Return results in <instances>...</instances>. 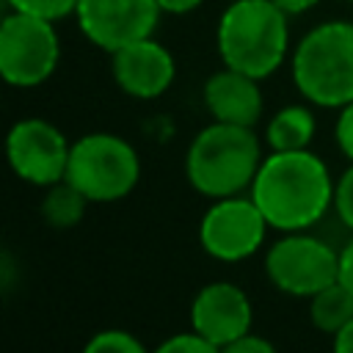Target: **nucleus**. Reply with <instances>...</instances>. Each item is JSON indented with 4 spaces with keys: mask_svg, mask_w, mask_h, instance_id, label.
I'll return each mask as SVG.
<instances>
[{
    "mask_svg": "<svg viewBox=\"0 0 353 353\" xmlns=\"http://www.w3.org/2000/svg\"><path fill=\"white\" fill-rule=\"evenodd\" d=\"M334 185L328 165L314 152H270L262 157L248 196L262 210L268 226L303 232L334 207Z\"/></svg>",
    "mask_w": 353,
    "mask_h": 353,
    "instance_id": "obj_1",
    "label": "nucleus"
},
{
    "mask_svg": "<svg viewBox=\"0 0 353 353\" xmlns=\"http://www.w3.org/2000/svg\"><path fill=\"white\" fill-rule=\"evenodd\" d=\"M262 165V143L254 127L207 124L188 146L185 176L190 188L207 199H226L251 190Z\"/></svg>",
    "mask_w": 353,
    "mask_h": 353,
    "instance_id": "obj_2",
    "label": "nucleus"
},
{
    "mask_svg": "<svg viewBox=\"0 0 353 353\" xmlns=\"http://www.w3.org/2000/svg\"><path fill=\"white\" fill-rule=\"evenodd\" d=\"M290 50V14L273 0H234L218 22V52L223 66L270 77Z\"/></svg>",
    "mask_w": 353,
    "mask_h": 353,
    "instance_id": "obj_3",
    "label": "nucleus"
},
{
    "mask_svg": "<svg viewBox=\"0 0 353 353\" xmlns=\"http://www.w3.org/2000/svg\"><path fill=\"white\" fill-rule=\"evenodd\" d=\"M292 83L317 108L353 102V22L331 19L301 36L290 58Z\"/></svg>",
    "mask_w": 353,
    "mask_h": 353,
    "instance_id": "obj_4",
    "label": "nucleus"
},
{
    "mask_svg": "<svg viewBox=\"0 0 353 353\" xmlns=\"http://www.w3.org/2000/svg\"><path fill=\"white\" fill-rule=\"evenodd\" d=\"M91 204L119 201L141 179V160L130 141L113 132H88L69 149L66 176Z\"/></svg>",
    "mask_w": 353,
    "mask_h": 353,
    "instance_id": "obj_5",
    "label": "nucleus"
},
{
    "mask_svg": "<svg viewBox=\"0 0 353 353\" xmlns=\"http://www.w3.org/2000/svg\"><path fill=\"white\" fill-rule=\"evenodd\" d=\"M265 273L279 292L312 298L339 279V251L306 229L284 232L265 254Z\"/></svg>",
    "mask_w": 353,
    "mask_h": 353,
    "instance_id": "obj_6",
    "label": "nucleus"
},
{
    "mask_svg": "<svg viewBox=\"0 0 353 353\" xmlns=\"http://www.w3.org/2000/svg\"><path fill=\"white\" fill-rule=\"evenodd\" d=\"M61 44L50 19L14 11L0 22V80L17 88L41 85L58 66Z\"/></svg>",
    "mask_w": 353,
    "mask_h": 353,
    "instance_id": "obj_7",
    "label": "nucleus"
},
{
    "mask_svg": "<svg viewBox=\"0 0 353 353\" xmlns=\"http://www.w3.org/2000/svg\"><path fill=\"white\" fill-rule=\"evenodd\" d=\"M268 221L251 196L215 199L199 221L201 248L221 262H240L259 251L265 243Z\"/></svg>",
    "mask_w": 353,
    "mask_h": 353,
    "instance_id": "obj_8",
    "label": "nucleus"
},
{
    "mask_svg": "<svg viewBox=\"0 0 353 353\" xmlns=\"http://www.w3.org/2000/svg\"><path fill=\"white\" fill-rule=\"evenodd\" d=\"M72 143L44 119H22L6 135V160L11 171L36 188H50L66 176Z\"/></svg>",
    "mask_w": 353,
    "mask_h": 353,
    "instance_id": "obj_9",
    "label": "nucleus"
},
{
    "mask_svg": "<svg viewBox=\"0 0 353 353\" xmlns=\"http://www.w3.org/2000/svg\"><path fill=\"white\" fill-rule=\"evenodd\" d=\"M157 0H77L74 17L88 41L116 52L154 33L160 19Z\"/></svg>",
    "mask_w": 353,
    "mask_h": 353,
    "instance_id": "obj_10",
    "label": "nucleus"
},
{
    "mask_svg": "<svg viewBox=\"0 0 353 353\" xmlns=\"http://www.w3.org/2000/svg\"><path fill=\"white\" fill-rule=\"evenodd\" d=\"M251 323H254L251 301L232 281L204 284L190 303V328L218 347L248 334Z\"/></svg>",
    "mask_w": 353,
    "mask_h": 353,
    "instance_id": "obj_11",
    "label": "nucleus"
},
{
    "mask_svg": "<svg viewBox=\"0 0 353 353\" xmlns=\"http://www.w3.org/2000/svg\"><path fill=\"white\" fill-rule=\"evenodd\" d=\"M110 72L116 85L135 99H154L168 91L176 77L174 55L152 36L110 52Z\"/></svg>",
    "mask_w": 353,
    "mask_h": 353,
    "instance_id": "obj_12",
    "label": "nucleus"
},
{
    "mask_svg": "<svg viewBox=\"0 0 353 353\" xmlns=\"http://www.w3.org/2000/svg\"><path fill=\"white\" fill-rule=\"evenodd\" d=\"M204 105L212 121L254 127L262 119L265 99L256 77L223 66L221 72L210 74V80L204 83Z\"/></svg>",
    "mask_w": 353,
    "mask_h": 353,
    "instance_id": "obj_13",
    "label": "nucleus"
},
{
    "mask_svg": "<svg viewBox=\"0 0 353 353\" xmlns=\"http://www.w3.org/2000/svg\"><path fill=\"white\" fill-rule=\"evenodd\" d=\"M317 130V119L306 105H284L276 110L265 127V143L270 152H295L309 149Z\"/></svg>",
    "mask_w": 353,
    "mask_h": 353,
    "instance_id": "obj_14",
    "label": "nucleus"
},
{
    "mask_svg": "<svg viewBox=\"0 0 353 353\" xmlns=\"http://www.w3.org/2000/svg\"><path fill=\"white\" fill-rule=\"evenodd\" d=\"M309 320L323 334H336L353 320V292L336 279L309 298Z\"/></svg>",
    "mask_w": 353,
    "mask_h": 353,
    "instance_id": "obj_15",
    "label": "nucleus"
},
{
    "mask_svg": "<svg viewBox=\"0 0 353 353\" xmlns=\"http://www.w3.org/2000/svg\"><path fill=\"white\" fill-rule=\"evenodd\" d=\"M44 201H41V215L52 229H72L83 221L85 207L91 204L69 179H61L50 188H44Z\"/></svg>",
    "mask_w": 353,
    "mask_h": 353,
    "instance_id": "obj_16",
    "label": "nucleus"
},
{
    "mask_svg": "<svg viewBox=\"0 0 353 353\" xmlns=\"http://www.w3.org/2000/svg\"><path fill=\"white\" fill-rule=\"evenodd\" d=\"M83 353H152V350H146L143 342L124 328H105L85 342Z\"/></svg>",
    "mask_w": 353,
    "mask_h": 353,
    "instance_id": "obj_17",
    "label": "nucleus"
},
{
    "mask_svg": "<svg viewBox=\"0 0 353 353\" xmlns=\"http://www.w3.org/2000/svg\"><path fill=\"white\" fill-rule=\"evenodd\" d=\"M8 6L14 11H22V14L55 22V19L66 17V14H74L77 0H8Z\"/></svg>",
    "mask_w": 353,
    "mask_h": 353,
    "instance_id": "obj_18",
    "label": "nucleus"
},
{
    "mask_svg": "<svg viewBox=\"0 0 353 353\" xmlns=\"http://www.w3.org/2000/svg\"><path fill=\"white\" fill-rule=\"evenodd\" d=\"M152 353H221V347L212 345L210 339H204L201 334H196V331L190 328V331H182V334L168 336V339L160 342Z\"/></svg>",
    "mask_w": 353,
    "mask_h": 353,
    "instance_id": "obj_19",
    "label": "nucleus"
},
{
    "mask_svg": "<svg viewBox=\"0 0 353 353\" xmlns=\"http://www.w3.org/2000/svg\"><path fill=\"white\" fill-rule=\"evenodd\" d=\"M334 210H336L342 226L353 232V163L345 168V174L334 185Z\"/></svg>",
    "mask_w": 353,
    "mask_h": 353,
    "instance_id": "obj_20",
    "label": "nucleus"
},
{
    "mask_svg": "<svg viewBox=\"0 0 353 353\" xmlns=\"http://www.w3.org/2000/svg\"><path fill=\"white\" fill-rule=\"evenodd\" d=\"M334 138H336L339 152L353 163V102L339 108V116L334 124Z\"/></svg>",
    "mask_w": 353,
    "mask_h": 353,
    "instance_id": "obj_21",
    "label": "nucleus"
},
{
    "mask_svg": "<svg viewBox=\"0 0 353 353\" xmlns=\"http://www.w3.org/2000/svg\"><path fill=\"white\" fill-rule=\"evenodd\" d=\"M221 353H279V350H276V345H273L270 339H265V336L248 331V334L232 339L229 345H223Z\"/></svg>",
    "mask_w": 353,
    "mask_h": 353,
    "instance_id": "obj_22",
    "label": "nucleus"
},
{
    "mask_svg": "<svg viewBox=\"0 0 353 353\" xmlns=\"http://www.w3.org/2000/svg\"><path fill=\"white\" fill-rule=\"evenodd\" d=\"M339 281L353 292V237L339 251Z\"/></svg>",
    "mask_w": 353,
    "mask_h": 353,
    "instance_id": "obj_23",
    "label": "nucleus"
},
{
    "mask_svg": "<svg viewBox=\"0 0 353 353\" xmlns=\"http://www.w3.org/2000/svg\"><path fill=\"white\" fill-rule=\"evenodd\" d=\"M334 353H353V320L334 334Z\"/></svg>",
    "mask_w": 353,
    "mask_h": 353,
    "instance_id": "obj_24",
    "label": "nucleus"
},
{
    "mask_svg": "<svg viewBox=\"0 0 353 353\" xmlns=\"http://www.w3.org/2000/svg\"><path fill=\"white\" fill-rule=\"evenodd\" d=\"M284 14H290V17H295V14H306V11H312L320 0H273Z\"/></svg>",
    "mask_w": 353,
    "mask_h": 353,
    "instance_id": "obj_25",
    "label": "nucleus"
},
{
    "mask_svg": "<svg viewBox=\"0 0 353 353\" xmlns=\"http://www.w3.org/2000/svg\"><path fill=\"white\" fill-rule=\"evenodd\" d=\"M157 3L168 14H188V11H193V8L201 6V0H157Z\"/></svg>",
    "mask_w": 353,
    "mask_h": 353,
    "instance_id": "obj_26",
    "label": "nucleus"
},
{
    "mask_svg": "<svg viewBox=\"0 0 353 353\" xmlns=\"http://www.w3.org/2000/svg\"><path fill=\"white\" fill-rule=\"evenodd\" d=\"M0 22H3V14H0Z\"/></svg>",
    "mask_w": 353,
    "mask_h": 353,
    "instance_id": "obj_27",
    "label": "nucleus"
},
{
    "mask_svg": "<svg viewBox=\"0 0 353 353\" xmlns=\"http://www.w3.org/2000/svg\"><path fill=\"white\" fill-rule=\"evenodd\" d=\"M229 3H234V0H229Z\"/></svg>",
    "mask_w": 353,
    "mask_h": 353,
    "instance_id": "obj_28",
    "label": "nucleus"
},
{
    "mask_svg": "<svg viewBox=\"0 0 353 353\" xmlns=\"http://www.w3.org/2000/svg\"><path fill=\"white\" fill-rule=\"evenodd\" d=\"M347 3H353V0H347Z\"/></svg>",
    "mask_w": 353,
    "mask_h": 353,
    "instance_id": "obj_29",
    "label": "nucleus"
}]
</instances>
